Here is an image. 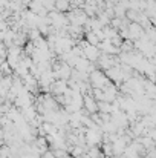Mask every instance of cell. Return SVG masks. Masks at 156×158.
I'll return each instance as SVG.
<instances>
[{"mask_svg":"<svg viewBox=\"0 0 156 158\" xmlns=\"http://www.w3.org/2000/svg\"><path fill=\"white\" fill-rule=\"evenodd\" d=\"M54 9L58 12H67V11H70V3H69V0H55Z\"/></svg>","mask_w":156,"mask_h":158,"instance_id":"obj_1","label":"cell"}]
</instances>
